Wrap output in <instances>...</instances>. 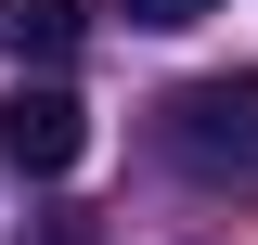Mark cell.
Here are the masks:
<instances>
[{
  "label": "cell",
  "instance_id": "cell-4",
  "mask_svg": "<svg viewBox=\"0 0 258 245\" xmlns=\"http://www.w3.org/2000/svg\"><path fill=\"white\" fill-rule=\"evenodd\" d=\"M207 13H232V0H129V26H155V39H181V26H207Z\"/></svg>",
  "mask_w": 258,
  "mask_h": 245
},
{
  "label": "cell",
  "instance_id": "cell-3",
  "mask_svg": "<svg viewBox=\"0 0 258 245\" xmlns=\"http://www.w3.org/2000/svg\"><path fill=\"white\" fill-rule=\"evenodd\" d=\"M78 0H0V52H13V78H52L64 52H78Z\"/></svg>",
  "mask_w": 258,
  "mask_h": 245
},
{
  "label": "cell",
  "instance_id": "cell-1",
  "mask_svg": "<svg viewBox=\"0 0 258 245\" xmlns=\"http://www.w3.org/2000/svg\"><path fill=\"white\" fill-rule=\"evenodd\" d=\"M155 142L181 181H220V194H258V65L245 78H194V91L155 103Z\"/></svg>",
  "mask_w": 258,
  "mask_h": 245
},
{
  "label": "cell",
  "instance_id": "cell-2",
  "mask_svg": "<svg viewBox=\"0 0 258 245\" xmlns=\"http://www.w3.org/2000/svg\"><path fill=\"white\" fill-rule=\"evenodd\" d=\"M91 155V116H78V91L64 78H13V103H0V168H26V181H64Z\"/></svg>",
  "mask_w": 258,
  "mask_h": 245
}]
</instances>
